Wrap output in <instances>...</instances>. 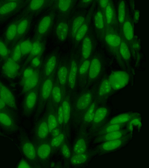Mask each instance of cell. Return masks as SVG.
I'll return each instance as SVG.
<instances>
[{
    "instance_id": "7",
    "label": "cell",
    "mask_w": 149,
    "mask_h": 168,
    "mask_svg": "<svg viewBox=\"0 0 149 168\" xmlns=\"http://www.w3.org/2000/svg\"><path fill=\"white\" fill-rule=\"evenodd\" d=\"M19 146L22 152L27 159L31 161L35 159L36 151L35 147L23 134L19 136Z\"/></svg>"
},
{
    "instance_id": "54",
    "label": "cell",
    "mask_w": 149,
    "mask_h": 168,
    "mask_svg": "<svg viewBox=\"0 0 149 168\" xmlns=\"http://www.w3.org/2000/svg\"><path fill=\"white\" fill-rule=\"evenodd\" d=\"M17 168H30V167L28 163L24 159H21L17 165Z\"/></svg>"
},
{
    "instance_id": "6",
    "label": "cell",
    "mask_w": 149,
    "mask_h": 168,
    "mask_svg": "<svg viewBox=\"0 0 149 168\" xmlns=\"http://www.w3.org/2000/svg\"><path fill=\"white\" fill-rule=\"evenodd\" d=\"M54 19L53 15L49 14L43 17L39 22L36 30V39H40L51 28Z\"/></svg>"
},
{
    "instance_id": "53",
    "label": "cell",
    "mask_w": 149,
    "mask_h": 168,
    "mask_svg": "<svg viewBox=\"0 0 149 168\" xmlns=\"http://www.w3.org/2000/svg\"><path fill=\"white\" fill-rule=\"evenodd\" d=\"M40 57H36L33 58L31 61L32 66L36 68L40 64Z\"/></svg>"
},
{
    "instance_id": "28",
    "label": "cell",
    "mask_w": 149,
    "mask_h": 168,
    "mask_svg": "<svg viewBox=\"0 0 149 168\" xmlns=\"http://www.w3.org/2000/svg\"><path fill=\"white\" fill-rule=\"evenodd\" d=\"M18 22L11 23L8 27L6 33L5 37L7 41L10 42L15 39L17 34V26Z\"/></svg>"
},
{
    "instance_id": "45",
    "label": "cell",
    "mask_w": 149,
    "mask_h": 168,
    "mask_svg": "<svg viewBox=\"0 0 149 168\" xmlns=\"http://www.w3.org/2000/svg\"><path fill=\"white\" fill-rule=\"evenodd\" d=\"M94 23L95 25L98 29H101L104 27V22L103 16L100 11H97L95 14L94 17Z\"/></svg>"
},
{
    "instance_id": "12",
    "label": "cell",
    "mask_w": 149,
    "mask_h": 168,
    "mask_svg": "<svg viewBox=\"0 0 149 168\" xmlns=\"http://www.w3.org/2000/svg\"><path fill=\"white\" fill-rule=\"evenodd\" d=\"M139 116V114L136 113H125L120 114L112 118L102 127L113 124L126 123L138 118Z\"/></svg>"
},
{
    "instance_id": "14",
    "label": "cell",
    "mask_w": 149,
    "mask_h": 168,
    "mask_svg": "<svg viewBox=\"0 0 149 168\" xmlns=\"http://www.w3.org/2000/svg\"><path fill=\"white\" fill-rule=\"evenodd\" d=\"M40 79V72L38 69L33 76L26 80L22 85V93L23 94H26L38 85Z\"/></svg>"
},
{
    "instance_id": "22",
    "label": "cell",
    "mask_w": 149,
    "mask_h": 168,
    "mask_svg": "<svg viewBox=\"0 0 149 168\" xmlns=\"http://www.w3.org/2000/svg\"><path fill=\"white\" fill-rule=\"evenodd\" d=\"M47 0H32L29 3L27 11L29 13H35L43 9L49 4Z\"/></svg>"
},
{
    "instance_id": "3",
    "label": "cell",
    "mask_w": 149,
    "mask_h": 168,
    "mask_svg": "<svg viewBox=\"0 0 149 168\" xmlns=\"http://www.w3.org/2000/svg\"><path fill=\"white\" fill-rule=\"evenodd\" d=\"M131 137L130 135L127 134L118 139L103 142L96 148L94 154L104 153L116 150L125 144Z\"/></svg>"
},
{
    "instance_id": "48",
    "label": "cell",
    "mask_w": 149,
    "mask_h": 168,
    "mask_svg": "<svg viewBox=\"0 0 149 168\" xmlns=\"http://www.w3.org/2000/svg\"><path fill=\"white\" fill-rule=\"evenodd\" d=\"M20 42H19L15 46L13 50L12 55V59L15 62L18 63L22 57L20 47Z\"/></svg>"
},
{
    "instance_id": "19",
    "label": "cell",
    "mask_w": 149,
    "mask_h": 168,
    "mask_svg": "<svg viewBox=\"0 0 149 168\" xmlns=\"http://www.w3.org/2000/svg\"><path fill=\"white\" fill-rule=\"evenodd\" d=\"M92 100V96L91 93L86 92L81 95L77 101L76 106L79 110H83L89 107Z\"/></svg>"
},
{
    "instance_id": "15",
    "label": "cell",
    "mask_w": 149,
    "mask_h": 168,
    "mask_svg": "<svg viewBox=\"0 0 149 168\" xmlns=\"http://www.w3.org/2000/svg\"><path fill=\"white\" fill-rule=\"evenodd\" d=\"M57 63L56 55H52L46 60L44 64L43 71V78H47L54 73Z\"/></svg>"
},
{
    "instance_id": "36",
    "label": "cell",
    "mask_w": 149,
    "mask_h": 168,
    "mask_svg": "<svg viewBox=\"0 0 149 168\" xmlns=\"http://www.w3.org/2000/svg\"><path fill=\"white\" fill-rule=\"evenodd\" d=\"M33 43L31 41L28 40L20 42V47L22 57L29 54L31 49Z\"/></svg>"
},
{
    "instance_id": "46",
    "label": "cell",
    "mask_w": 149,
    "mask_h": 168,
    "mask_svg": "<svg viewBox=\"0 0 149 168\" xmlns=\"http://www.w3.org/2000/svg\"><path fill=\"white\" fill-rule=\"evenodd\" d=\"M105 17L107 23L110 24L112 22L113 17V10L111 4L109 3L105 10Z\"/></svg>"
},
{
    "instance_id": "41",
    "label": "cell",
    "mask_w": 149,
    "mask_h": 168,
    "mask_svg": "<svg viewBox=\"0 0 149 168\" xmlns=\"http://www.w3.org/2000/svg\"><path fill=\"white\" fill-rule=\"evenodd\" d=\"M49 131L47 123L45 122H43L38 127V136L41 139H44L47 135Z\"/></svg>"
},
{
    "instance_id": "47",
    "label": "cell",
    "mask_w": 149,
    "mask_h": 168,
    "mask_svg": "<svg viewBox=\"0 0 149 168\" xmlns=\"http://www.w3.org/2000/svg\"><path fill=\"white\" fill-rule=\"evenodd\" d=\"M47 124L49 132L53 130L57 126V120L53 113L49 114L48 118Z\"/></svg>"
},
{
    "instance_id": "43",
    "label": "cell",
    "mask_w": 149,
    "mask_h": 168,
    "mask_svg": "<svg viewBox=\"0 0 149 168\" xmlns=\"http://www.w3.org/2000/svg\"><path fill=\"white\" fill-rule=\"evenodd\" d=\"M88 29V26L85 22L77 32L74 39L77 42L81 41L86 35Z\"/></svg>"
},
{
    "instance_id": "39",
    "label": "cell",
    "mask_w": 149,
    "mask_h": 168,
    "mask_svg": "<svg viewBox=\"0 0 149 168\" xmlns=\"http://www.w3.org/2000/svg\"><path fill=\"white\" fill-rule=\"evenodd\" d=\"M38 69L32 66L26 68L23 71L21 85H22L26 80L33 76Z\"/></svg>"
},
{
    "instance_id": "32",
    "label": "cell",
    "mask_w": 149,
    "mask_h": 168,
    "mask_svg": "<svg viewBox=\"0 0 149 168\" xmlns=\"http://www.w3.org/2000/svg\"><path fill=\"white\" fill-rule=\"evenodd\" d=\"M96 103H92L89 106L84 117V122L87 124L91 123L95 111Z\"/></svg>"
},
{
    "instance_id": "4",
    "label": "cell",
    "mask_w": 149,
    "mask_h": 168,
    "mask_svg": "<svg viewBox=\"0 0 149 168\" xmlns=\"http://www.w3.org/2000/svg\"><path fill=\"white\" fill-rule=\"evenodd\" d=\"M38 86V85L25 94L22 107L23 113L25 116L29 115L35 106L39 93Z\"/></svg>"
},
{
    "instance_id": "52",
    "label": "cell",
    "mask_w": 149,
    "mask_h": 168,
    "mask_svg": "<svg viewBox=\"0 0 149 168\" xmlns=\"http://www.w3.org/2000/svg\"><path fill=\"white\" fill-rule=\"evenodd\" d=\"M62 152L63 156L66 158H68L70 156V150L66 145H64L62 148Z\"/></svg>"
},
{
    "instance_id": "55",
    "label": "cell",
    "mask_w": 149,
    "mask_h": 168,
    "mask_svg": "<svg viewBox=\"0 0 149 168\" xmlns=\"http://www.w3.org/2000/svg\"><path fill=\"white\" fill-rule=\"evenodd\" d=\"M108 0H100L99 1V4L101 7L102 8L105 9L109 3Z\"/></svg>"
},
{
    "instance_id": "25",
    "label": "cell",
    "mask_w": 149,
    "mask_h": 168,
    "mask_svg": "<svg viewBox=\"0 0 149 168\" xmlns=\"http://www.w3.org/2000/svg\"><path fill=\"white\" fill-rule=\"evenodd\" d=\"M68 30V26L66 22H60L57 25L56 30V34L58 39L61 41H64L67 37Z\"/></svg>"
},
{
    "instance_id": "17",
    "label": "cell",
    "mask_w": 149,
    "mask_h": 168,
    "mask_svg": "<svg viewBox=\"0 0 149 168\" xmlns=\"http://www.w3.org/2000/svg\"><path fill=\"white\" fill-rule=\"evenodd\" d=\"M31 18L30 16H27L24 17L18 22L15 39L19 38L27 32L30 24Z\"/></svg>"
},
{
    "instance_id": "59",
    "label": "cell",
    "mask_w": 149,
    "mask_h": 168,
    "mask_svg": "<svg viewBox=\"0 0 149 168\" xmlns=\"http://www.w3.org/2000/svg\"><path fill=\"white\" fill-rule=\"evenodd\" d=\"M91 0H83L81 1L82 2L84 3H87L91 1Z\"/></svg>"
},
{
    "instance_id": "33",
    "label": "cell",
    "mask_w": 149,
    "mask_h": 168,
    "mask_svg": "<svg viewBox=\"0 0 149 168\" xmlns=\"http://www.w3.org/2000/svg\"><path fill=\"white\" fill-rule=\"evenodd\" d=\"M72 1L71 0H58L56 4V7L60 12L65 13L70 9L72 4Z\"/></svg>"
},
{
    "instance_id": "40",
    "label": "cell",
    "mask_w": 149,
    "mask_h": 168,
    "mask_svg": "<svg viewBox=\"0 0 149 168\" xmlns=\"http://www.w3.org/2000/svg\"><path fill=\"white\" fill-rule=\"evenodd\" d=\"M120 46V52L121 56L125 60H129L131 55L127 45L123 41L121 42Z\"/></svg>"
},
{
    "instance_id": "11",
    "label": "cell",
    "mask_w": 149,
    "mask_h": 168,
    "mask_svg": "<svg viewBox=\"0 0 149 168\" xmlns=\"http://www.w3.org/2000/svg\"><path fill=\"white\" fill-rule=\"evenodd\" d=\"M21 0L7 1L0 7V18H4L15 12L22 4Z\"/></svg>"
},
{
    "instance_id": "2",
    "label": "cell",
    "mask_w": 149,
    "mask_h": 168,
    "mask_svg": "<svg viewBox=\"0 0 149 168\" xmlns=\"http://www.w3.org/2000/svg\"><path fill=\"white\" fill-rule=\"evenodd\" d=\"M0 126L9 133H14L18 129L16 118L8 109L0 110Z\"/></svg>"
},
{
    "instance_id": "42",
    "label": "cell",
    "mask_w": 149,
    "mask_h": 168,
    "mask_svg": "<svg viewBox=\"0 0 149 168\" xmlns=\"http://www.w3.org/2000/svg\"><path fill=\"white\" fill-rule=\"evenodd\" d=\"M10 52L6 44L0 39V57L5 61L10 57Z\"/></svg>"
},
{
    "instance_id": "35",
    "label": "cell",
    "mask_w": 149,
    "mask_h": 168,
    "mask_svg": "<svg viewBox=\"0 0 149 168\" xmlns=\"http://www.w3.org/2000/svg\"><path fill=\"white\" fill-rule=\"evenodd\" d=\"M86 144L85 140L81 138L75 144L74 147V151L77 154L84 153L86 151Z\"/></svg>"
},
{
    "instance_id": "23",
    "label": "cell",
    "mask_w": 149,
    "mask_h": 168,
    "mask_svg": "<svg viewBox=\"0 0 149 168\" xmlns=\"http://www.w3.org/2000/svg\"><path fill=\"white\" fill-rule=\"evenodd\" d=\"M61 105L62 107L64 117V121L67 123L70 118L71 108L69 97L65 92L63 95Z\"/></svg>"
},
{
    "instance_id": "18",
    "label": "cell",
    "mask_w": 149,
    "mask_h": 168,
    "mask_svg": "<svg viewBox=\"0 0 149 168\" xmlns=\"http://www.w3.org/2000/svg\"><path fill=\"white\" fill-rule=\"evenodd\" d=\"M78 70L77 62L75 60L73 59L71 62L68 79V86L72 90L74 89L75 86Z\"/></svg>"
},
{
    "instance_id": "10",
    "label": "cell",
    "mask_w": 149,
    "mask_h": 168,
    "mask_svg": "<svg viewBox=\"0 0 149 168\" xmlns=\"http://www.w3.org/2000/svg\"><path fill=\"white\" fill-rule=\"evenodd\" d=\"M2 68L3 72L6 76L13 78L18 75L20 66L18 63L10 57L5 61Z\"/></svg>"
},
{
    "instance_id": "51",
    "label": "cell",
    "mask_w": 149,
    "mask_h": 168,
    "mask_svg": "<svg viewBox=\"0 0 149 168\" xmlns=\"http://www.w3.org/2000/svg\"><path fill=\"white\" fill-rule=\"evenodd\" d=\"M64 121L63 114L61 105L59 107L58 111V121L59 124H62Z\"/></svg>"
},
{
    "instance_id": "9",
    "label": "cell",
    "mask_w": 149,
    "mask_h": 168,
    "mask_svg": "<svg viewBox=\"0 0 149 168\" xmlns=\"http://www.w3.org/2000/svg\"><path fill=\"white\" fill-rule=\"evenodd\" d=\"M0 98L8 107L16 110L17 107L14 96L10 90L0 80Z\"/></svg>"
},
{
    "instance_id": "26",
    "label": "cell",
    "mask_w": 149,
    "mask_h": 168,
    "mask_svg": "<svg viewBox=\"0 0 149 168\" xmlns=\"http://www.w3.org/2000/svg\"><path fill=\"white\" fill-rule=\"evenodd\" d=\"M126 123L116 124L101 128L95 133V136L97 137L102 135L121 130Z\"/></svg>"
},
{
    "instance_id": "44",
    "label": "cell",
    "mask_w": 149,
    "mask_h": 168,
    "mask_svg": "<svg viewBox=\"0 0 149 168\" xmlns=\"http://www.w3.org/2000/svg\"><path fill=\"white\" fill-rule=\"evenodd\" d=\"M125 16V5L123 1L119 3L118 8V19L119 22L122 24L124 22Z\"/></svg>"
},
{
    "instance_id": "27",
    "label": "cell",
    "mask_w": 149,
    "mask_h": 168,
    "mask_svg": "<svg viewBox=\"0 0 149 168\" xmlns=\"http://www.w3.org/2000/svg\"><path fill=\"white\" fill-rule=\"evenodd\" d=\"M92 49V43L90 38L85 37L83 41L82 46L81 54L83 58L85 59L90 56Z\"/></svg>"
},
{
    "instance_id": "21",
    "label": "cell",
    "mask_w": 149,
    "mask_h": 168,
    "mask_svg": "<svg viewBox=\"0 0 149 168\" xmlns=\"http://www.w3.org/2000/svg\"><path fill=\"white\" fill-rule=\"evenodd\" d=\"M69 70L65 65L60 67L57 73V81L63 90L65 91V86L68 81Z\"/></svg>"
},
{
    "instance_id": "30",
    "label": "cell",
    "mask_w": 149,
    "mask_h": 168,
    "mask_svg": "<svg viewBox=\"0 0 149 168\" xmlns=\"http://www.w3.org/2000/svg\"><path fill=\"white\" fill-rule=\"evenodd\" d=\"M105 41L109 45L114 47L120 46L121 43L120 37L118 35L113 34L106 35L105 37Z\"/></svg>"
},
{
    "instance_id": "34",
    "label": "cell",
    "mask_w": 149,
    "mask_h": 168,
    "mask_svg": "<svg viewBox=\"0 0 149 168\" xmlns=\"http://www.w3.org/2000/svg\"><path fill=\"white\" fill-rule=\"evenodd\" d=\"M51 150V147L49 145L43 144L38 147L37 153L38 156L40 158L44 159L48 156L50 153Z\"/></svg>"
},
{
    "instance_id": "5",
    "label": "cell",
    "mask_w": 149,
    "mask_h": 168,
    "mask_svg": "<svg viewBox=\"0 0 149 168\" xmlns=\"http://www.w3.org/2000/svg\"><path fill=\"white\" fill-rule=\"evenodd\" d=\"M108 80L111 88L114 90H118L127 84L129 80V76L125 71H116L110 74Z\"/></svg>"
},
{
    "instance_id": "29",
    "label": "cell",
    "mask_w": 149,
    "mask_h": 168,
    "mask_svg": "<svg viewBox=\"0 0 149 168\" xmlns=\"http://www.w3.org/2000/svg\"><path fill=\"white\" fill-rule=\"evenodd\" d=\"M85 21L84 17L81 16H78L74 19L71 29V35L72 38H74L77 32L85 22Z\"/></svg>"
},
{
    "instance_id": "37",
    "label": "cell",
    "mask_w": 149,
    "mask_h": 168,
    "mask_svg": "<svg viewBox=\"0 0 149 168\" xmlns=\"http://www.w3.org/2000/svg\"><path fill=\"white\" fill-rule=\"evenodd\" d=\"M111 87L108 80H104L102 82L100 85L99 94L100 96L105 95L110 92Z\"/></svg>"
},
{
    "instance_id": "56",
    "label": "cell",
    "mask_w": 149,
    "mask_h": 168,
    "mask_svg": "<svg viewBox=\"0 0 149 168\" xmlns=\"http://www.w3.org/2000/svg\"><path fill=\"white\" fill-rule=\"evenodd\" d=\"M7 106H8L0 98V110L8 109Z\"/></svg>"
},
{
    "instance_id": "1",
    "label": "cell",
    "mask_w": 149,
    "mask_h": 168,
    "mask_svg": "<svg viewBox=\"0 0 149 168\" xmlns=\"http://www.w3.org/2000/svg\"><path fill=\"white\" fill-rule=\"evenodd\" d=\"M54 73L47 78H43L39 92L38 113L42 110L47 100L50 97L54 83Z\"/></svg>"
},
{
    "instance_id": "13",
    "label": "cell",
    "mask_w": 149,
    "mask_h": 168,
    "mask_svg": "<svg viewBox=\"0 0 149 168\" xmlns=\"http://www.w3.org/2000/svg\"><path fill=\"white\" fill-rule=\"evenodd\" d=\"M127 134V131L126 130H120L97 137L94 142L97 143L115 140L122 137Z\"/></svg>"
},
{
    "instance_id": "24",
    "label": "cell",
    "mask_w": 149,
    "mask_h": 168,
    "mask_svg": "<svg viewBox=\"0 0 149 168\" xmlns=\"http://www.w3.org/2000/svg\"><path fill=\"white\" fill-rule=\"evenodd\" d=\"M101 65L99 60L97 58L93 59L90 63L89 69V76L91 79L96 78L101 69Z\"/></svg>"
},
{
    "instance_id": "8",
    "label": "cell",
    "mask_w": 149,
    "mask_h": 168,
    "mask_svg": "<svg viewBox=\"0 0 149 168\" xmlns=\"http://www.w3.org/2000/svg\"><path fill=\"white\" fill-rule=\"evenodd\" d=\"M108 114V110L104 107H101L95 111L92 122L91 131L95 133L100 128L105 122Z\"/></svg>"
},
{
    "instance_id": "49",
    "label": "cell",
    "mask_w": 149,
    "mask_h": 168,
    "mask_svg": "<svg viewBox=\"0 0 149 168\" xmlns=\"http://www.w3.org/2000/svg\"><path fill=\"white\" fill-rule=\"evenodd\" d=\"M90 64L89 61L87 60L82 63L78 70L80 75H82L86 74L89 68Z\"/></svg>"
},
{
    "instance_id": "57",
    "label": "cell",
    "mask_w": 149,
    "mask_h": 168,
    "mask_svg": "<svg viewBox=\"0 0 149 168\" xmlns=\"http://www.w3.org/2000/svg\"><path fill=\"white\" fill-rule=\"evenodd\" d=\"M140 15L139 11L138 10H136L135 12L134 18L135 21L137 22L139 19Z\"/></svg>"
},
{
    "instance_id": "50",
    "label": "cell",
    "mask_w": 149,
    "mask_h": 168,
    "mask_svg": "<svg viewBox=\"0 0 149 168\" xmlns=\"http://www.w3.org/2000/svg\"><path fill=\"white\" fill-rule=\"evenodd\" d=\"M64 138V136L63 134H59L52 139L51 142V145L54 147L59 146L62 143Z\"/></svg>"
},
{
    "instance_id": "58",
    "label": "cell",
    "mask_w": 149,
    "mask_h": 168,
    "mask_svg": "<svg viewBox=\"0 0 149 168\" xmlns=\"http://www.w3.org/2000/svg\"><path fill=\"white\" fill-rule=\"evenodd\" d=\"M59 132L57 129L53 131V134L54 136H57L59 135Z\"/></svg>"
},
{
    "instance_id": "38",
    "label": "cell",
    "mask_w": 149,
    "mask_h": 168,
    "mask_svg": "<svg viewBox=\"0 0 149 168\" xmlns=\"http://www.w3.org/2000/svg\"><path fill=\"white\" fill-rule=\"evenodd\" d=\"M88 156L84 153L77 154L72 158L71 162L74 164H81L84 163L87 160Z\"/></svg>"
},
{
    "instance_id": "31",
    "label": "cell",
    "mask_w": 149,
    "mask_h": 168,
    "mask_svg": "<svg viewBox=\"0 0 149 168\" xmlns=\"http://www.w3.org/2000/svg\"><path fill=\"white\" fill-rule=\"evenodd\" d=\"M123 35L128 41L132 40L133 37L134 32L132 25L128 21L125 22L123 25Z\"/></svg>"
},
{
    "instance_id": "20",
    "label": "cell",
    "mask_w": 149,
    "mask_h": 168,
    "mask_svg": "<svg viewBox=\"0 0 149 168\" xmlns=\"http://www.w3.org/2000/svg\"><path fill=\"white\" fill-rule=\"evenodd\" d=\"M65 92V91L63 90L56 80L54 82L50 97L54 103L58 104L62 101L63 95Z\"/></svg>"
},
{
    "instance_id": "16",
    "label": "cell",
    "mask_w": 149,
    "mask_h": 168,
    "mask_svg": "<svg viewBox=\"0 0 149 168\" xmlns=\"http://www.w3.org/2000/svg\"><path fill=\"white\" fill-rule=\"evenodd\" d=\"M44 45L40 39H36L33 44L25 64L30 62L34 58L40 56L44 50Z\"/></svg>"
},
{
    "instance_id": "60",
    "label": "cell",
    "mask_w": 149,
    "mask_h": 168,
    "mask_svg": "<svg viewBox=\"0 0 149 168\" xmlns=\"http://www.w3.org/2000/svg\"><path fill=\"white\" fill-rule=\"evenodd\" d=\"M1 1H0V7L1 6Z\"/></svg>"
}]
</instances>
